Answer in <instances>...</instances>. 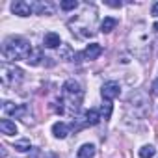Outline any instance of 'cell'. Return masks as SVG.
Instances as JSON below:
<instances>
[{
    "mask_svg": "<svg viewBox=\"0 0 158 158\" xmlns=\"http://www.w3.org/2000/svg\"><path fill=\"white\" fill-rule=\"evenodd\" d=\"M32 47L30 43L24 39V37H17V35H11L8 37L4 43H2V54L11 60V61H17V60H28L30 54H32Z\"/></svg>",
    "mask_w": 158,
    "mask_h": 158,
    "instance_id": "cell-1",
    "label": "cell"
},
{
    "mask_svg": "<svg viewBox=\"0 0 158 158\" xmlns=\"http://www.w3.org/2000/svg\"><path fill=\"white\" fill-rule=\"evenodd\" d=\"M63 104L65 106H71L73 112H76L80 108V102H82V88L76 80H67L63 84Z\"/></svg>",
    "mask_w": 158,
    "mask_h": 158,
    "instance_id": "cell-2",
    "label": "cell"
},
{
    "mask_svg": "<svg viewBox=\"0 0 158 158\" xmlns=\"http://www.w3.org/2000/svg\"><path fill=\"white\" fill-rule=\"evenodd\" d=\"M0 80H2L4 86L13 88V86L23 82V71L19 67H15V65L2 63V67H0Z\"/></svg>",
    "mask_w": 158,
    "mask_h": 158,
    "instance_id": "cell-3",
    "label": "cell"
},
{
    "mask_svg": "<svg viewBox=\"0 0 158 158\" xmlns=\"http://www.w3.org/2000/svg\"><path fill=\"white\" fill-rule=\"evenodd\" d=\"M119 93H121V88H119V84H117V82H114V80L106 82V84L102 86V89H101L102 99H104V101H108V102H112L114 99H117V97H119Z\"/></svg>",
    "mask_w": 158,
    "mask_h": 158,
    "instance_id": "cell-4",
    "label": "cell"
},
{
    "mask_svg": "<svg viewBox=\"0 0 158 158\" xmlns=\"http://www.w3.org/2000/svg\"><path fill=\"white\" fill-rule=\"evenodd\" d=\"M11 11L19 17H28L32 13V6L28 2H23V0H17V2L11 4Z\"/></svg>",
    "mask_w": 158,
    "mask_h": 158,
    "instance_id": "cell-5",
    "label": "cell"
},
{
    "mask_svg": "<svg viewBox=\"0 0 158 158\" xmlns=\"http://www.w3.org/2000/svg\"><path fill=\"white\" fill-rule=\"evenodd\" d=\"M2 112H4L6 115L21 117V115H24L26 108H24V106H17V104H13V102H4V104H2Z\"/></svg>",
    "mask_w": 158,
    "mask_h": 158,
    "instance_id": "cell-6",
    "label": "cell"
},
{
    "mask_svg": "<svg viewBox=\"0 0 158 158\" xmlns=\"http://www.w3.org/2000/svg\"><path fill=\"white\" fill-rule=\"evenodd\" d=\"M32 11L37 13V15H52L54 8L50 2H43V0H39V2H34L32 4Z\"/></svg>",
    "mask_w": 158,
    "mask_h": 158,
    "instance_id": "cell-7",
    "label": "cell"
},
{
    "mask_svg": "<svg viewBox=\"0 0 158 158\" xmlns=\"http://www.w3.org/2000/svg\"><path fill=\"white\" fill-rule=\"evenodd\" d=\"M102 54V47L101 45H97V43H91V45H88L86 47V50H84V58L86 60H97L99 56Z\"/></svg>",
    "mask_w": 158,
    "mask_h": 158,
    "instance_id": "cell-8",
    "label": "cell"
},
{
    "mask_svg": "<svg viewBox=\"0 0 158 158\" xmlns=\"http://www.w3.org/2000/svg\"><path fill=\"white\" fill-rule=\"evenodd\" d=\"M43 45H45L47 48H56V47H61V39H60L58 34L48 32V34H45V37H43Z\"/></svg>",
    "mask_w": 158,
    "mask_h": 158,
    "instance_id": "cell-9",
    "label": "cell"
},
{
    "mask_svg": "<svg viewBox=\"0 0 158 158\" xmlns=\"http://www.w3.org/2000/svg\"><path fill=\"white\" fill-rule=\"evenodd\" d=\"M52 134H54L56 138H60V139L67 138V134H69V125H65V123H61V121L54 123V125H52Z\"/></svg>",
    "mask_w": 158,
    "mask_h": 158,
    "instance_id": "cell-10",
    "label": "cell"
},
{
    "mask_svg": "<svg viewBox=\"0 0 158 158\" xmlns=\"http://www.w3.org/2000/svg\"><path fill=\"white\" fill-rule=\"evenodd\" d=\"M0 130H2V134L6 136H15L17 134V125L10 119H2L0 121Z\"/></svg>",
    "mask_w": 158,
    "mask_h": 158,
    "instance_id": "cell-11",
    "label": "cell"
},
{
    "mask_svg": "<svg viewBox=\"0 0 158 158\" xmlns=\"http://www.w3.org/2000/svg\"><path fill=\"white\" fill-rule=\"evenodd\" d=\"M95 156V145L93 143H86L78 149V158H93Z\"/></svg>",
    "mask_w": 158,
    "mask_h": 158,
    "instance_id": "cell-12",
    "label": "cell"
},
{
    "mask_svg": "<svg viewBox=\"0 0 158 158\" xmlns=\"http://www.w3.org/2000/svg\"><path fill=\"white\" fill-rule=\"evenodd\" d=\"M115 26H117V19H114V17H104V21L101 23V32H102V34H110Z\"/></svg>",
    "mask_w": 158,
    "mask_h": 158,
    "instance_id": "cell-13",
    "label": "cell"
},
{
    "mask_svg": "<svg viewBox=\"0 0 158 158\" xmlns=\"http://www.w3.org/2000/svg\"><path fill=\"white\" fill-rule=\"evenodd\" d=\"M41 60H47V58H43L41 48H34V50H32V54H30V58H28L26 61H28V65L35 67V65H39V63H41Z\"/></svg>",
    "mask_w": 158,
    "mask_h": 158,
    "instance_id": "cell-14",
    "label": "cell"
},
{
    "mask_svg": "<svg viewBox=\"0 0 158 158\" xmlns=\"http://www.w3.org/2000/svg\"><path fill=\"white\" fill-rule=\"evenodd\" d=\"M99 121H101V114H99V110L91 108V110L86 112V125H97Z\"/></svg>",
    "mask_w": 158,
    "mask_h": 158,
    "instance_id": "cell-15",
    "label": "cell"
},
{
    "mask_svg": "<svg viewBox=\"0 0 158 158\" xmlns=\"http://www.w3.org/2000/svg\"><path fill=\"white\" fill-rule=\"evenodd\" d=\"M60 58L65 60V61L74 60V52H73V48H71L69 45H61V47H60Z\"/></svg>",
    "mask_w": 158,
    "mask_h": 158,
    "instance_id": "cell-16",
    "label": "cell"
},
{
    "mask_svg": "<svg viewBox=\"0 0 158 158\" xmlns=\"http://www.w3.org/2000/svg\"><path fill=\"white\" fill-rule=\"evenodd\" d=\"M156 154V149L152 145H143L139 149V158H152Z\"/></svg>",
    "mask_w": 158,
    "mask_h": 158,
    "instance_id": "cell-17",
    "label": "cell"
},
{
    "mask_svg": "<svg viewBox=\"0 0 158 158\" xmlns=\"http://www.w3.org/2000/svg\"><path fill=\"white\" fill-rule=\"evenodd\" d=\"M13 147H15L19 152H24V151H30V149H32V145H30L28 139H19V141H15Z\"/></svg>",
    "mask_w": 158,
    "mask_h": 158,
    "instance_id": "cell-18",
    "label": "cell"
},
{
    "mask_svg": "<svg viewBox=\"0 0 158 158\" xmlns=\"http://www.w3.org/2000/svg\"><path fill=\"white\" fill-rule=\"evenodd\" d=\"M60 6H61V10H65V11H71V10H76V8H78V2H76V0H63Z\"/></svg>",
    "mask_w": 158,
    "mask_h": 158,
    "instance_id": "cell-19",
    "label": "cell"
},
{
    "mask_svg": "<svg viewBox=\"0 0 158 158\" xmlns=\"http://www.w3.org/2000/svg\"><path fill=\"white\" fill-rule=\"evenodd\" d=\"M102 114H104V119H110V115H112V102L104 101V106H102Z\"/></svg>",
    "mask_w": 158,
    "mask_h": 158,
    "instance_id": "cell-20",
    "label": "cell"
},
{
    "mask_svg": "<svg viewBox=\"0 0 158 158\" xmlns=\"http://www.w3.org/2000/svg\"><path fill=\"white\" fill-rule=\"evenodd\" d=\"M151 93H152L154 97H158V78H156V80L151 84Z\"/></svg>",
    "mask_w": 158,
    "mask_h": 158,
    "instance_id": "cell-21",
    "label": "cell"
},
{
    "mask_svg": "<svg viewBox=\"0 0 158 158\" xmlns=\"http://www.w3.org/2000/svg\"><path fill=\"white\" fill-rule=\"evenodd\" d=\"M106 4H108V6H112V8H121V2H114V0H108Z\"/></svg>",
    "mask_w": 158,
    "mask_h": 158,
    "instance_id": "cell-22",
    "label": "cell"
},
{
    "mask_svg": "<svg viewBox=\"0 0 158 158\" xmlns=\"http://www.w3.org/2000/svg\"><path fill=\"white\" fill-rule=\"evenodd\" d=\"M151 11H152V15H154V17H158V2H156V4H152V10H151Z\"/></svg>",
    "mask_w": 158,
    "mask_h": 158,
    "instance_id": "cell-23",
    "label": "cell"
},
{
    "mask_svg": "<svg viewBox=\"0 0 158 158\" xmlns=\"http://www.w3.org/2000/svg\"><path fill=\"white\" fill-rule=\"evenodd\" d=\"M152 28H154V30H156V32H158V23H156V24H154V26H152Z\"/></svg>",
    "mask_w": 158,
    "mask_h": 158,
    "instance_id": "cell-24",
    "label": "cell"
}]
</instances>
